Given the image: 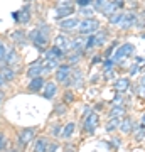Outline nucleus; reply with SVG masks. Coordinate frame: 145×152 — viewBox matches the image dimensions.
<instances>
[{"mask_svg":"<svg viewBox=\"0 0 145 152\" xmlns=\"http://www.w3.org/2000/svg\"><path fill=\"white\" fill-rule=\"evenodd\" d=\"M49 36H51V27L47 24H39L36 29H32L27 34V39L34 44V48L39 51H46L49 44Z\"/></svg>","mask_w":145,"mask_h":152,"instance_id":"obj_1","label":"nucleus"},{"mask_svg":"<svg viewBox=\"0 0 145 152\" xmlns=\"http://www.w3.org/2000/svg\"><path fill=\"white\" fill-rule=\"evenodd\" d=\"M36 139V129L34 127H29V129H22L19 134H17V145L20 147L22 151L26 149L31 142Z\"/></svg>","mask_w":145,"mask_h":152,"instance_id":"obj_2","label":"nucleus"},{"mask_svg":"<svg viewBox=\"0 0 145 152\" xmlns=\"http://www.w3.org/2000/svg\"><path fill=\"white\" fill-rule=\"evenodd\" d=\"M79 34L81 36H86V34H96L98 29H100V22L95 19V17H90V19H83L79 22Z\"/></svg>","mask_w":145,"mask_h":152,"instance_id":"obj_3","label":"nucleus"},{"mask_svg":"<svg viewBox=\"0 0 145 152\" xmlns=\"http://www.w3.org/2000/svg\"><path fill=\"white\" fill-rule=\"evenodd\" d=\"M98 120H100L98 113L96 112H91L85 118V122H83V130L88 132V134H95V130H96V127H98Z\"/></svg>","mask_w":145,"mask_h":152,"instance_id":"obj_4","label":"nucleus"},{"mask_svg":"<svg viewBox=\"0 0 145 152\" xmlns=\"http://www.w3.org/2000/svg\"><path fill=\"white\" fill-rule=\"evenodd\" d=\"M71 73H73V69H71V64H66V63L59 64V68L56 69V81L64 85V83L71 78Z\"/></svg>","mask_w":145,"mask_h":152,"instance_id":"obj_5","label":"nucleus"},{"mask_svg":"<svg viewBox=\"0 0 145 152\" xmlns=\"http://www.w3.org/2000/svg\"><path fill=\"white\" fill-rule=\"evenodd\" d=\"M26 75H27L29 80H34V78L42 76L44 75V63H42V61H36V63H32V64H29Z\"/></svg>","mask_w":145,"mask_h":152,"instance_id":"obj_6","label":"nucleus"},{"mask_svg":"<svg viewBox=\"0 0 145 152\" xmlns=\"http://www.w3.org/2000/svg\"><path fill=\"white\" fill-rule=\"evenodd\" d=\"M58 27L63 31V32H71L73 29L79 27V20L76 17H68V19H63V20L58 22Z\"/></svg>","mask_w":145,"mask_h":152,"instance_id":"obj_7","label":"nucleus"},{"mask_svg":"<svg viewBox=\"0 0 145 152\" xmlns=\"http://www.w3.org/2000/svg\"><path fill=\"white\" fill-rule=\"evenodd\" d=\"M44 56H46V59H58V61H61L68 54H66L61 48H58V46L54 44V46H51V48H47L46 51H44Z\"/></svg>","mask_w":145,"mask_h":152,"instance_id":"obj_8","label":"nucleus"},{"mask_svg":"<svg viewBox=\"0 0 145 152\" xmlns=\"http://www.w3.org/2000/svg\"><path fill=\"white\" fill-rule=\"evenodd\" d=\"M9 37H10V41L14 44H17V46H26L27 44V32L24 29H15V31H12V32L9 34Z\"/></svg>","mask_w":145,"mask_h":152,"instance_id":"obj_9","label":"nucleus"},{"mask_svg":"<svg viewBox=\"0 0 145 152\" xmlns=\"http://www.w3.org/2000/svg\"><path fill=\"white\" fill-rule=\"evenodd\" d=\"M135 51L133 44H123V46H120L118 49H117V53H115V56H113V61L117 63V61H120L122 58H127V56H132V53Z\"/></svg>","mask_w":145,"mask_h":152,"instance_id":"obj_10","label":"nucleus"},{"mask_svg":"<svg viewBox=\"0 0 145 152\" xmlns=\"http://www.w3.org/2000/svg\"><path fill=\"white\" fill-rule=\"evenodd\" d=\"M19 53H17V49L15 48H10L9 51H7V56H5V59H4V63L2 64H5V66H10V68H14L15 69V64L19 63Z\"/></svg>","mask_w":145,"mask_h":152,"instance_id":"obj_11","label":"nucleus"},{"mask_svg":"<svg viewBox=\"0 0 145 152\" xmlns=\"http://www.w3.org/2000/svg\"><path fill=\"white\" fill-rule=\"evenodd\" d=\"M44 85H46L44 76H39V78L29 80V85H27V88H29V91H31V93H39V91H42Z\"/></svg>","mask_w":145,"mask_h":152,"instance_id":"obj_12","label":"nucleus"},{"mask_svg":"<svg viewBox=\"0 0 145 152\" xmlns=\"http://www.w3.org/2000/svg\"><path fill=\"white\" fill-rule=\"evenodd\" d=\"M56 93H58V85H56L54 81H47L46 85H44L42 96L46 98V100H52V98L56 96Z\"/></svg>","mask_w":145,"mask_h":152,"instance_id":"obj_13","label":"nucleus"},{"mask_svg":"<svg viewBox=\"0 0 145 152\" xmlns=\"http://www.w3.org/2000/svg\"><path fill=\"white\" fill-rule=\"evenodd\" d=\"M71 83H73V86L71 88H83V71L79 68H74L73 73H71Z\"/></svg>","mask_w":145,"mask_h":152,"instance_id":"obj_14","label":"nucleus"},{"mask_svg":"<svg viewBox=\"0 0 145 152\" xmlns=\"http://www.w3.org/2000/svg\"><path fill=\"white\" fill-rule=\"evenodd\" d=\"M0 73L4 75V78H5L7 83L14 81L17 78V69H14V68H10V66H5V64H0Z\"/></svg>","mask_w":145,"mask_h":152,"instance_id":"obj_15","label":"nucleus"},{"mask_svg":"<svg viewBox=\"0 0 145 152\" xmlns=\"http://www.w3.org/2000/svg\"><path fill=\"white\" fill-rule=\"evenodd\" d=\"M133 26H137V15L132 14V12H130V14H125L122 22H120V27L128 29V27H133Z\"/></svg>","mask_w":145,"mask_h":152,"instance_id":"obj_16","label":"nucleus"},{"mask_svg":"<svg viewBox=\"0 0 145 152\" xmlns=\"http://www.w3.org/2000/svg\"><path fill=\"white\" fill-rule=\"evenodd\" d=\"M49 149V140L46 137H37L34 140V152H47Z\"/></svg>","mask_w":145,"mask_h":152,"instance_id":"obj_17","label":"nucleus"},{"mask_svg":"<svg viewBox=\"0 0 145 152\" xmlns=\"http://www.w3.org/2000/svg\"><path fill=\"white\" fill-rule=\"evenodd\" d=\"M74 14V7H68V9H56V14H54V19L59 22L63 19H68L69 15Z\"/></svg>","mask_w":145,"mask_h":152,"instance_id":"obj_18","label":"nucleus"},{"mask_svg":"<svg viewBox=\"0 0 145 152\" xmlns=\"http://www.w3.org/2000/svg\"><path fill=\"white\" fill-rule=\"evenodd\" d=\"M31 17H32V14H31V4H26L20 9V26L29 24L31 22Z\"/></svg>","mask_w":145,"mask_h":152,"instance_id":"obj_19","label":"nucleus"},{"mask_svg":"<svg viewBox=\"0 0 145 152\" xmlns=\"http://www.w3.org/2000/svg\"><path fill=\"white\" fill-rule=\"evenodd\" d=\"M74 129H76V124L74 122H69V124H66L64 127H63V134H61V137L63 139H71V137L74 135Z\"/></svg>","mask_w":145,"mask_h":152,"instance_id":"obj_20","label":"nucleus"},{"mask_svg":"<svg viewBox=\"0 0 145 152\" xmlns=\"http://www.w3.org/2000/svg\"><path fill=\"white\" fill-rule=\"evenodd\" d=\"M128 86H130V80H128V78H120V80L115 81V88H117V91H118V93L127 91Z\"/></svg>","mask_w":145,"mask_h":152,"instance_id":"obj_21","label":"nucleus"},{"mask_svg":"<svg viewBox=\"0 0 145 152\" xmlns=\"http://www.w3.org/2000/svg\"><path fill=\"white\" fill-rule=\"evenodd\" d=\"M59 61L58 59H46L44 61V73H51V71H56L59 68Z\"/></svg>","mask_w":145,"mask_h":152,"instance_id":"obj_22","label":"nucleus"},{"mask_svg":"<svg viewBox=\"0 0 145 152\" xmlns=\"http://www.w3.org/2000/svg\"><path fill=\"white\" fill-rule=\"evenodd\" d=\"M123 115H125L123 105H115V107L110 110V118H123Z\"/></svg>","mask_w":145,"mask_h":152,"instance_id":"obj_23","label":"nucleus"},{"mask_svg":"<svg viewBox=\"0 0 145 152\" xmlns=\"http://www.w3.org/2000/svg\"><path fill=\"white\" fill-rule=\"evenodd\" d=\"M118 129L123 132V134H130V132H132V120H130V118H123Z\"/></svg>","mask_w":145,"mask_h":152,"instance_id":"obj_24","label":"nucleus"},{"mask_svg":"<svg viewBox=\"0 0 145 152\" xmlns=\"http://www.w3.org/2000/svg\"><path fill=\"white\" fill-rule=\"evenodd\" d=\"M115 10H117V7L113 5V2H106V4H105V5H103V9H101V12L103 14H105V15H113V14H115Z\"/></svg>","mask_w":145,"mask_h":152,"instance_id":"obj_25","label":"nucleus"},{"mask_svg":"<svg viewBox=\"0 0 145 152\" xmlns=\"http://www.w3.org/2000/svg\"><path fill=\"white\" fill-rule=\"evenodd\" d=\"M120 124H122V118H111L106 124V132H113L117 127H120Z\"/></svg>","mask_w":145,"mask_h":152,"instance_id":"obj_26","label":"nucleus"},{"mask_svg":"<svg viewBox=\"0 0 145 152\" xmlns=\"http://www.w3.org/2000/svg\"><path fill=\"white\" fill-rule=\"evenodd\" d=\"M61 134H63V127H61L59 124L52 125V127L49 129V135H52V137H61Z\"/></svg>","mask_w":145,"mask_h":152,"instance_id":"obj_27","label":"nucleus"},{"mask_svg":"<svg viewBox=\"0 0 145 152\" xmlns=\"http://www.w3.org/2000/svg\"><path fill=\"white\" fill-rule=\"evenodd\" d=\"M123 12H118V14H113V15H110V24H113V26H117L118 24L120 26V22H122V19H123Z\"/></svg>","mask_w":145,"mask_h":152,"instance_id":"obj_28","label":"nucleus"},{"mask_svg":"<svg viewBox=\"0 0 145 152\" xmlns=\"http://www.w3.org/2000/svg\"><path fill=\"white\" fill-rule=\"evenodd\" d=\"M95 9H91V7H81L79 9V14L81 15H85V19H90V17H93V14H95Z\"/></svg>","mask_w":145,"mask_h":152,"instance_id":"obj_29","label":"nucleus"},{"mask_svg":"<svg viewBox=\"0 0 145 152\" xmlns=\"http://www.w3.org/2000/svg\"><path fill=\"white\" fill-rule=\"evenodd\" d=\"M9 149V140H7V135L4 132H0V152H4Z\"/></svg>","mask_w":145,"mask_h":152,"instance_id":"obj_30","label":"nucleus"},{"mask_svg":"<svg viewBox=\"0 0 145 152\" xmlns=\"http://www.w3.org/2000/svg\"><path fill=\"white\" fill-rule=\"evenodd\" d=\"M73 2H74V0H58V2H56V9H68V7H73Z\"/></svg>","mask_w":145,"mask_h":152,"instance_id":"obj_31","label":"nucleus"},{"mask_svg":"<svg viewBox=\"0 0 145 152\" xmlns=\"http://www.w3.org/2000/svg\"><path fill=\"white\" fill-rule=\"evenodd\" d=\"M7 51H9L7 44L0 39V63H4V59H5V56H7Z\"/></svg>","mask_w":145,"mask_h":152,"instance_id":"obj_32","label":"nucleus"},{"mask_svg":"<svg viewBox=\"0 0 145 152\" xmlns=\"http://www.w3.org/2000/svg\"><path fill=\"white\" fill-rule=\"evenodd\" d=\"M83 54H79V53H69V56H68V61H69V64H76L78 61H79V58Z\"/></svg>","mask_w":145,"mask_h":152,"instance_id":"obj_33","label":"nucleus"},{"mask_svg":"<svg viewBox=\"0 0 145 152\" xmlns=\"http://www.w3.org/2000/svg\"><path fill=\"white\" fill-rule=\"evenodd\" d=\"M105 4H106V0H93V9L101 12V9H103V5H105Z\"/></svg>","mask_w":145,"mask_h":152,"instance_id":"obj_34","label":"nucleus"},{"mask_svg":"<svg viewBox=\"0 0 145 152\" xmlns=\"http://www.w3.org/2000/svg\"><path fill=\"white\" fill-rule=\"evenodd\" d=\"M113 66H115V61L113 59H106L103 63V69L105 71H113Z\"/></svg>","mask_w":145,"mask_h":152,"instance_id":"obj_35","label":"nucleus"},{"mask_svg":"<svg viewBox=\"0 0 145 152\" xmlns=\"http://www.w3.org/2000/svg\"><path fill=\"white\" fill-rule=\"evenodd\" d=\"M74 4L79 5V9H81V7H90L93 4V0H74Z\"/></svg>","mask_w":145,"mask_h":152,"instance_id":"obj_36","label":"nucleus"},{"mask_svg":"<svg viewBox=\"0 0 145 152\" xmlns=\"http://www.w3.org/2000/svg\"><path fill=\"white\" fill-rule=\"evenodd\" d=\"M137 140H142V139H145V127L144 125H140L138 127V132H137Z\"/></svg>","mask_w":145,"mask_h":152,"instance_id":"obj_37","label":"nucleus"},{"mask_svg":"<svg viewBox=\"0 0 145 152\" xmlns=\"http://www.w3.org/2000/svg\"><path fill=\"white\" fill-rule=\"evenodd\" d=\"M74 102V95L71 91H66L64 93V103H73Z\"/></svg>","mask_w":145,"mask_h":152,"instance_id":"obj_38","label":"nucleus"},{"mask_svg":"<svg viewBox=\"0 0 145 152\" xmlns=\"http://www.w3.org/2000/svg\"><path fill=\"white\" fill-rule=\"evenodd\" d=\"M115 48H117V42H113L111 46H110V48H108L106 51H105V58H106V59H110V56L113 54V51H115Z\"/></svg>","mask_w":145,"mask_h":152,"instance_id":"obj_39","label":"nucleus"},{"mask_svg":"<svg viewBox=\"0 0 145 152\" xmlns=\"http://www.w3.org/2000/svg\"><path fill=\"white\" fill-rule=\"evenodd\" d=\"M66 112V103H63V105H58L56 108H54V113L56 115H63Z\"/></svg>","mask_w":145,"mask_h":152,"instance_id":"obj_40","label":"nucleus"},{"mask_svg":"<svg viewBox=\"0 0 145 152\" xmlns=\"http://www.w3.org/2000/svg\"><path fill=\"white\" fill-rule=\"evenodd\" d=\"M59 144H56V142H52V144H49V149L47 152H59Z\"/></svg>","mask_w":145,"mask_h":152,"instance_id":"obj_41","label":"nucleus"},{"mask_svg":"<svg viewBox=\"0 0 145 152\" xmlns=\"http://www.w3.org/2000/svg\"><path fill=\"white\" fill-rule=\"evenodd\" d=\"M12 19L17 22V24H20V10H15V12H12Z\"/></svg>","mask_w":145,"mask_h":152,"instance_id":"obj_42","label":"nucleus"},{"mask_svg":"<svg viewBox=\"0 0 145 152\" xmlns=\"http://www.w3.org/2000/svg\"><path fill=\"white\" fill-rule=\"evenodd\" d=\"M111 2H113V5L117 7V9H123V5H125L123 0H111Z\"/></svg>","mask_w":145,"mask_h":152,"instance_id":"obj_43","label":"nucleus"},{"mask_svg":"<svg viewBox=\"0 0 145 152\" xmlns=\"http://www.w3.org/2000/svg\"><path fill=\"white\" fill-rule=\"evenodd\" d=\"M4 152H24V151L17 145V147H9V149H7V151H4Z\"/></svg>","mask_w":145,"mask_h":152,"instance_id":"obj_44","label":"nucleus"},{"mask_svg":"<svg viewBox=\"0 0 145 152\" xmlns=\"http://www.w3.org/2000/svg\"><path fill=\"white\" fill-rule=\"evenodd\" d=\"M140 71V66L138 64H133V68H132V69H130V75L133 76V75H137V73H138Z\"/></svg>","mask_w":145,"mask_h":152,"instance_id":"obj_45","label":"nucleus"},{"mask_svg":"<svg viewBox=\"0 0 145 152\" xmlns=\"http://www.w3.org/2000/svg\"><path fill=\"white\" fill-rule=\"evenodd\" d=\"M90 113H91V107H85V110H83V118H86Z\"/></svg>","mask_w":145,"mask_h":152,"instance_id":"obj_46","label":"nucleus"},{"mask_svg":"<svg viewBox=\"0 0 145 152\" xmlns=\"http://www.w3.org/2000/svg\"><path fill=\"white\" fill-rule=\"evenodd\" d=\"M4 100H5V91L0 88V107H2V103H4Z\"/></svg>","mask_w":145,"mask_h":152,"instance_id":"obj_47","label":"nucleus"},{"mask_svg":"<svg viewBox=\"0 0 145 152\" xmlns=\"http://www.w3.org/2000/svg\"><path fill=\"white\" fill-rule=\"evenodd\" d=\"M7 85V81H5V78H4V75L0 73V88H4Z\"/></svg>","mask_w":145,"mask_h":152,"instance_id":"obj_48","label":"nucleus"},{"mask_svg":"<svg viewBox=\"0 0 145 152\" xmlns=\"http://www.w3.org/2000/svg\"><path fill=\"white\" fill-rule=\"evenodd\" d=\"M138 93L142 95V96H145V85H140L138 86Z\"/></svg>","mask_w":145,"mask_h":152,"instance_id":"obj_49","label":"nucleus"},{"mask_svg":"<svg viewBox=\"0 0 145 152\" xmlns=\"http://www.w3.org/2000/svg\"><path fill=\"white\" fill-rule=\"evenodd\" d=\"M100 61H101V58H100V56H95V58L91 59V64H96V63H100Z\"/></svg>","mask_w":145,"mask_h":152,"instance_id":"obj_50","label":"nucleus"},{"mask_svg":"<svg viewBox=\"0 0 145 152\" xmlns=\"http://www.w3.org/2000/svg\"><path fill=\"white\" fill-rule=\"evenodd\" d=\"M98 80H100V75H93V76H91V80H90V81H91V83H96Z\"/></svg>","mask_w":145,"mask_h":152,"instance_id":"obj_51","label":"nucleus"},{"mask_svg":"<svg viewBox=\"0 0 145 152\" xmlns=\"http://www.w3.org/2000/svg\"><path fill=\"white\" fill-rule=\"evenodd\" d=\"M140 125H144V127H145V113L142 115V124H140Z\"/></svg>","mask_w":145,"mask_h":152,"instance_id":"obj_52","label":"nucleus"},{"mask_svg":"<svg viewBox=\"0 0 145 152\" xmlns=\"http://www.w3.org/2000/svg\"><path fill=\"white\" fill-rule=\"evenodd\" d=\"M142 85H145V75L142 76Z\"/></svg>","mask_w":145,"mask_h":152,"instance_id":"obj_53","label":"nucleus"},{"mask_svg":"<svg viewBox=\"0 0 145 152\" xmlns=\"http://www.w3.org/2000/svg\"><path fill=\"white\" fill-rule=\"evenodd\" d=\"M64 152H74V151H73V149H66Z\"/></svg>","mask_w":145,"mask_h":152,"instance_id":"obj_54","label":"nucleus"},{"mask_svg":"<svg viewBox=\"0 0 145 152\" xmlns=\"http://www.w3.org/2000/svg\"><path fill=\"white\" fill-rule=\"evenodd\" d=\"M24 2H26V4H31V2H34V0H24Z\"/></svg>","mask_w":145,"mask_h":152,"instance_id":"obj_55","label":"nucleus"},{"mask_svg":"<svg viewBox=\"0 0 145 152\" xmlns=\"http://www.w3.org/2000/svg\"><path fill=\"white\" fill-rule=\"evenodd\" d=\"M142 39H145V32H144V34H142Z\"/></svg>","mask_w":145,"mask_h":152,"instance_id":"obj_56","label":"nucleus"}]
</instances>
